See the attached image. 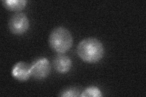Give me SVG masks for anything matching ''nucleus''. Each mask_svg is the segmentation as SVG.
I'll return each mask as SVG.
<instances>
[{
    "instance_id": "obj_3",
    "label": "nucleus",
    "mask_w": 146,
    "mask_h": 97,
    "mask_svg": "<svg viewBox=\"0 0 146 97\" xmlns=\"http://www.w3.org/2000/svg\"><path fill=\"white\" fill-rule=\"evenodd\" d=\"M29 21L23 13L18 12L13 15L9 21V28L13 34L21 35L28 30Z\"/></svg>"
},
{
    "instance_id": "obj_9",
    "label": "nucleus",
    "mask_w": 146,
    "mask_h": 97,
    "mask_svg": "<svg viewBox=\"0 0 146 97\" xmlns=\"http://www.w3.org/2000/svg\"><path fill=\"white\" fill-rule=\"evenodd\" d=\"M80 93V90L75 88V87H73V88H70L63 90L61 94L60 95V96H64V97H69V96H78L80 95L79 94Z\"/></svg>"
},
{
    "instance_id": "obj_1",
    "label": "nucleus",
    "mask_w": 146,
    "mask_h": 97,
    "mask_svg": "<svg viewBox=\"0 0 146 97\" xmlns=\"http://www.w3.org/2000/svg\"><path fill=\"white\" fill-rule=\"evenodd\" d=\"M77 52L83 61L87 63H96L104 55V47L100 41L94 38L82 40L77 46Z\"/></svg>"
},
{
    "instance_id": "obj_8",
    "label": "nucleus",
    "mask_w": 146,
    "mask_h": 97,
    "mask_svg": "<svg viewBox=\"0 0 146 97\" xmlns=\"http://www.w3.org/2000/svg\"><path fill=\"white\" fill-rule=\"evenodd\" d=\"M102 94L101 91L99 88L95 86H91L85 89L80 94V96L86 97V96H102Z\"/></svg>"
},
{
    "instance_id": "obj_2",
    "label": "nucleus",
    "mask_w": 146,
    "mask_h": 97,
    "mask_svg": "<svg viewBox=\"0 0 146 97\" xmlns=\"http://www.w3.org/2000/svg\"><path fill=\"white\" fill-rule=\"evenodd\" d=\"M49 45L58 53H64L72 47L73 39L70 32L63 27L55 28L49 35Z\"/></svg>"
},
{
    "instance_id": "obj_7",
    "label": "nucleus",
    "mask_w": 146,
    "mask_h": 97,
    "mask_svg": "<svg viewBox=\"0 0 146 97\" xmlns=\"http://www.w3.org/2000/svg\"><path fill=\"white\" fill-rule=\"evenodd\" d=\"M26 0H4L2 4L8 10L12 11H20L23 9L27 4Z\"/></svg>"
},
{
    "instance_id": "obj_5",
    "label": "nucleus",
    "mask_w": 146,
    "mask_h": 97,
    "mask_svg": "<svg viewBox=\"0 0 146 97\" xmlns=\"http://www.w3.org/2000/svg\"><path fill=\"white\" fill-rule=\"evenodd\" d=\"M12 75L19 81H26L31 76V66L25 62H18L13 66Z\"/></svg>"
},
{
    "instance_id": "obj_6",
    "label": "nucleus",
    "mask_w": 146,
    "mask_h": 97,
    "mask_svg": "<svg viewBox=\"0 0 146 97\" xmlns=\"http://www.w3.org/2000/svg\"><path fill=\"white\" fill-rule=\"evenodd\" d=\"M53 63L54 69L61 73L69 72L72 67L71 59L65 55H58L54 58Z\"/></svg>"
},
{
    "instance_id": "obj_4",
    "label": "nucleus",
    "mask_w": 146,
    "mask_h": 97,
    "mask_svg": "<svg viewBox=\"0 0 146 97\" xmlns=\"http://www.w3.org/2000/svg\"><path fill=\"white\" fill-rule=\"evenodd\" d=\"M51 70V64L45 58L36 60L31 66V76L37 80H42L46 78L49 75Z\"/></svg>"
}]
</instances>
